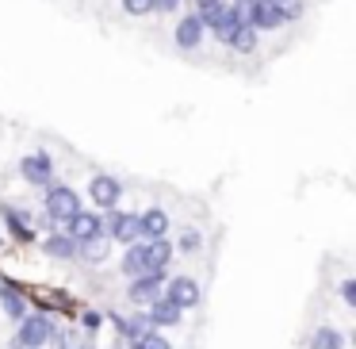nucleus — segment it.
Returning <instances> with one entry per match:
<instances>
[{"label":"nucleus","instance_id":"a211bd4d","mask_svg":"<svg viewBox=\"0 0 356 349\" xmlns=\"http://www.w3.org/2000/svg\"><path fill=\"white\" fill-rule=\"evenodd\" d=\"M0 303H4V311H8L12 318H24V311H27V303H24V295H19V288H12V284H4V292H0Z\"/></svg>","mask_w":356,"mask_h":349},{"label":"nucleus","instance_id":"20e7f679","mask_svg":"<svg viewBox=\"0 0 356 349\" xmlns=\"http://www.w3.org/2000/svg\"><path fill=\"white\" fill-rule=\"evenodd\" d=\"M200 284H195V280L192 277H172L169 280V292H165V300H169L172 303V307H180V311H184V307H195V303H200Z\"/></svg>","mask_w":356,"mask_h":349},{"label":"nucleus","instance_id":"9b49d317","mask_svg":"<svg viewBox=\"0 0 356 349\" xmlns=\"http://www.w3.org/2000/svg\"><path fill=\"white\" fill-rule=\"evenodd\" d=\"M169 257H172V246L169 242H146V277H161L165 272V265H169Z\"/></svg>","mask_w":356,"mask_h":349},{"label":"nucleus","instance_id":"aec40b11","mask_svg":"<svg viewBox=\"0 0 356 349\" xmlns=\"http://www.w3.org/2000/svg\"><path fill=\"white\" fill-rule=\"evenodd\" d=\"M47 254H54V257H73V254H77V246H73L70 234H54V238H47Z\"/></svg>","mask_w":356,"mask_h":349},{"label":"nucleus","instance_id":"c85d7f7f","mask_svg":"<svg viewBox=\"0 0 356 349\" xmlns=\"http://www.w3.org/2000/svg\"><path fill=\"white\" fill-rule=\"evenodd\" d=\"M268 4H280V0H268Z\"/></svg>","mask_w":356,"mask_h":349},{"label":"nucleus","instance_id":"4468645a","mask_svg":"<svg viewBox=\"0 0 356 349\" xmlns=\"http://www.w3.org/2000/svg\"><path fill=\"white\" fill-rule=\"evenodd\" d=\"M149 323L154 326H177L180 323V307H172V303L161 295V300L149 303Z\"/></svg>","mask_w":356,"mask_h":349},{"label":"nucleus","instance_id":"dca6fc26","mask_svg":"<svg viewBox=\"0 0 356 349\" xmlns=\"http://www.w3.org/2000/svg\"><path fill=\"white\" fill-rule=\"evenodd\" d=\"M123 272L127 277H146V246H138V242H134L131 249H127V257H123Z\"/></svg>","mask_w":356,"mask_h":349},{"label":"nucleus","instance_id":"f03ea898","mask_svg":"<svg viewBox=\"0 0 356 349\" xmlns=\"http://www.w3.org/2000/svg\"><path fill=\"white\" fill-rule=\"evenodd\" d=\"M77 211H81V200H77V192H73V188H62V185L50 188V196H47V215H50V219H58V223H70Z\"/></svg>","mask_w":356,"mask_h":349},{"label":"nucleus","instance_id":"6e6552de","mask_svg":"<svg viewBox=\"0 0 356 349\" xmlns=\"http://www.w3.org/2000/svg\"><path fill=\"white\" fill-rule=\"evenodd\" d=\"M138 226H142V234H146L149 242H161L165 234H169V215H165L161 208H149V211L138 215Z\"/></svg>","mask_w":356,"mask_h":349},{"label":"nucleus","instance_id":"0eeeda50","mask_svg":"<svg viewBox=\"0 0 356 349\" xmlns=\"http://www.w3.org/2000/svg\"><path fill=\"white\" fill-rule=\"evenodd\" d=\"M96 234H104V223L92 215V211H77V215L70 219V238H73V246L96 238Z\"/></svg>","mask_w":356,"mask_h":349},{"label":"nucleus","instance_id":"b1692460","mask_svg":"<svg viewBox=\"0 0 356 349\" xmlns=\"http://www.w3.org/2000/svg\"><path fill=\"white\" fill-rule=\"evenodd\" d=\"M341 300H345L348 307L356 303V284H353V280H345V284H341Z\"/></svg>","mask_w":356,"mask_h":349},{"label":"nucleus","instance_id":"f3484780","mask_svg":"<svg viewBox=\"0 0 356 349\" xmlns=\"http://www.w3.org/2000/svg\"><path fill=\"white\" fill-rule=\"evenodd\" d=\"M226 42H230L238 54H249V50H257V31H253L249 24H238V27L230 31V39H226Z\"/></svg>","mask_w":356,"mask_h":349},{"label":"nucleus","instance_id":"39448f33","mask_svg":"<svg viewBox=\"0 0 356 349\" xmlns=\"http://www.w3.org/2000/svg\"><path fill=\"white\" fill-rule=\"evenodd\" d=\"M200 24H203V27H215L218 39H230V31L238 27V20H234V12L226 8V4H211V8H203Z\"/></svg>","mask_w":356,"mask_h":349},{"label":"nucleus","instance_id":"423d86ee","mask_svg":"<svg viewBox=\"0 0 356 349\" xmlns=\"http://www.w3.org/2000/svg\"><path fill=\"white\" fill-rule=\"evenodd\" d=\"M19 173H24L31 185H47L50 188V177H54V162H50L47 154H31L19 162Z\"/></svg>","mask_w":356,"mask_h":349},{"label":"nucleus","instance_id":"f257e3e1","mask_svg":"<svg viewBox=\"0 0 356 349\" xmlns=\"http://www.w3.org/2000/svg\"><path fill=\"white\" fill-rule=\"evenodd\" d=\"M54 338V323L47 315H31L19 318V334H16V349H39Z\"/></svg>","mask_w":356,"mask_h":349},{"label":"nucleus","instance_id":"9d476101","mask_svg":"<svg viewBox=\"0 0 356 349\" xmlns=\"http://www.w3.org/2000/svg\"><path fill=\"white\" fill-rule=\"evenodd\" d=\"M127 295H131L138 307H149L154 300H161V277H138V280L131 284V292H127Z\"/></svg>","mask_w":356,"mask_h":349},{"label":"nucleus","instance_id":"7ed1b4c3","mask_svg":"<svg viewBox=\"0 0 356 349\" xmlns=\"http://www.w3.org/2000/svg\"><path fill=\"white\" fill-rule=\"evenodd\" d=\"M108 238H119V242H127V246H134V242L142 238L138 215H131V211H111V219H108Z\"/></svg>","mask_w":356,"mask_h":349},{"label":"nucleus","instance_id":"2eb2a0df","mask_svg":"<svg viewBox=\"0 0 356 349\" xmlns=\"http://www.w3.org/2000/svg\"><path fill=\"white\" fill-rule=\"evenodd\" d=\"M108 249H111V238H108V234H96V238L81 242L77 254L85 257V261H104V257H108Z\"/></svg>","mask_w":356,"mask_h":349},{"label":"nucleus","instance_id":"f8f14e48","mask_svg":"<svg viewBox=\"0 0 356 349\" xmlns=\"http://www.w3.org/2000/svg\"><path fill=\"white\" fill-rule=\"evenodd\" d=\"M88 196H92V203H100V208H111V203L119 200V180L115 177H92V185H88Z\"/></svg>","mask_w":356,"mask_h":349},{"label":"nucleus","instance_id":"6ab92c4d","mask_svg":"<svg viewBox=\"0 0 356 349\" xmlns=\"http://www.w3.org/2000/svg\"><path fill=\"white\" fill-rule=\"evenodd\" d=\"M310 349H345V338H341L333 326H322V330H314V338H310Z\"/></svg>","mask_w":356,"mask_h":349},{"label":"nucleus","instance_id":"cd10ccee","mask_svg":"<svg viewBox=\"0 0 356 349\" xmlns=\"http://www.w3.org/2000/svg\"><path fill=\"white\" fill-rule=\"evenodd\" d=\"M200 4H203V8H211V4H218V0H200Z\"/></svg>","mask_w":356,"mask_h":349},{"label":"nucleus","instance_id":"393cba45","mask_svg":"<svg viewBox=\"0 0 356 349\" xmlns=\"http://www.w3.org/2000/svg\"><path fill=\"white\" fill-rule=\"evenodd\" d=\"M180 246H184V249H200V234H195V231H184V238H180Z\"/></svg>","mask_w":356,"mask_h":349},{"label":"nucleus","instance_id":"a878e982","mask_svg":"<svg viewBox=\"0 0 356 349\" xmlns=\"http://www.w3.org/2000/svg\"><path fill=\"white\" fill-rule=\"evenodd\" d=\"M177 4H180V0H154V8H161V12H172Z\"/></svg>","mask_w":356,"mask_h":349},{"label":"nucleus","instance_id":"4be33fe9","mask_svg":"<svg viewBox=\"0 0 356 349\" xmlns=\"http://www.w3.org/2000/svg\"><path fill=\"white\" fill-rule=\"evenodd\" d=\"M8 223H12V231H16V238H19V242H31V231H27V223L16 215V211H8Z\"/></svg>","mask_w":356,"mask_h":349},{"label":"nucleus","instance_id":"ddd939ff","mask_svg":"<svg viewBox=\"0 0 356 349\" xmlns=\"http://www.w3.org/2000/svg\"><path fill=\"white\" fill-rule=\"evenodd\" d=\"M177 42L184 50H195L203 42V24H200V16H184L177 24Z\"/></svg>","mask_w":356,"mask_h":349},{"label":"nucleus","instance_id":"1a4fd4ad","mask_svg":"<svg viewBox=\"0 0 356 349\" xmlns=\"http://www.w3.org/2000/svg\"><path fill=\"white\" fill-rule=\"evenodd\" d=\"M284 24V16H280V8L276 4H268V0H253V16H249V27L253 31H272V27H280Z\"/></svg>","mask_w":356,"mask_h":349},{"label":"nucleus","instance_id":"bb28decb","mask_svg":"<svg viewBox=\"0 0 356 349\" xmlns=\"http://www.w3.org/2000/svg\"><path fill=\"white\" fill-rule=\"evenodd\" d=\"M85 326H88V330H96V326H100V315H96V311H88V315H85Z\"/></svg>","mask_w":356,"mask_h":349},{"label":"nucleus","instance_id":"412c9836","mask_svg":"<svg viewBox=\"0 0 356 349\" xmlns=\"http://www.w3.org/2000/svg\"><path fill=\"white\" fill-rule=\"evenodd\" d=\"M134 349H172V346L161 338V334H146V338L134 341Z\"/></svg>","mask_w":356,"mask_h":349},{"label":"nucleus","instance_id":"5701e85b","mask_svg":"<svg viewBox=\"0 0 356 349\" xmlns=\"http://www.w3.org/2000/svg\"><path fill=\"white\" fill-rule=\"evenodd\" d=\"M123 8L131 12V16H146V12L154 8V0H123Z\"/></svg>","mask_w":356,"mask_h":349}]
</instances>
